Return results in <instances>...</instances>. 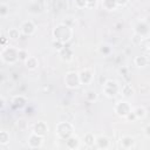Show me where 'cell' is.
<instances>
[{
	"instance_id": "1",
	"label": "cell",
	"mask_w": 150,
	"mask_h": 150,
	"mask_svg": "<svg viewBox=\"0 0 150 150\" xmlns=\"http://www.w3.org/2000/svg\"><path fill=\"white\" fill-rule=\"evenodd\" d=\"M71 35H73V28L66 23H60L53 30L54 40H57L62 43H66L67 41H69Z\"/></svg>"
},
{
	"instance_id": "2",
	"label": "cell",
	"mask_w": 150,
	"mask_h": 150,
	"mask_svg": "<svg viewBox=\"0 0 150 150\" xmlns=\"http://www.w3.org/2000/svg\"><path fill=\"white\" fill-rule=\"evenodd\" d=\"M0 57L4 63L13 64L19 60V49L12 46H5L0 53Z\"/></svg>"
},
{
	"instance_id": "3",
	"label": "cell",
	"mask_w": 150,
	"mask_h": 150,
	"mask_svg": "<svg viewBox=\"0 0 150 150\" xmlns=\"http://www.w3.org/2000/svg\"><path fill=\"white\" fill-rule=\"evenodd\" d=\"M103 93L108 96V97H114L115 95H117V93L121 90L120 87H118V83L115 81V80H107L103 84V88H102Z\"/></svg>"
},
{
	"instance_id": "4",
	"label": "cell",
	"mask_w": 150,
	"mask_h": 150,
	"mask_svg": "<svg viewBox=\"0 0 150 150\" xmlns=\"http://www.w3.org/2000/svg\"><path fill=\"white\" fill-rule=\"evenodd\" d=\"M56 132L61 138H69L73 134V125L68 122H61L56 127Z\"/></svg>"
},
{
	"instance_id": "5",
	"label": "cell",
	"mask_w": 150,
	"mask_h": 150,
	"mask_svg": "<svg viewBox=\"0 0 150 150\" xmlns=\"http://www.w3.org/2000/svg\"><path fill=\"white\" fill-rule=\"evenodd\" d=\"M64 83L70 89L77 88L81 84L80 77H79V73H76V71H68L66 74V76H64Z\"/></svg>"
},
{
	"instance_id": "6",
	"label": "cell",
	"mask_w": 150,
	"mask_h": 150,
	"mask_svg": "<svg viewBox=\"0 0 150 150\" xmlns=\"http://www.w3.org/2000/svg\"><path fill=\"white\" fill-rule=\"evenodd\" d=\"M115 112L121 117H127L129 112H131L130 104L127 101H118L115 105Z\"/></svg>"
},
{
	"instance_id": "7",
	"label": "cell",
	"mask_w": 150,
	"mask_h": 150,
	"mask_svg": "<svg viewBox=\"0 0 150 150\" xmlns=\"http://www.w3.org/2000/svg\"><path fill=\"white\" fill-rule=\"evenodd\" d=\"M35 29H36V27H35L34 22L30 21V20H26V21H23V22L21 23V27H20L21 33H22L23 35H26V36H30V35H33V34L35 33Z\"/></svg>"
},
{
	"instance_id": "8",
	"label": "cell",
	"mask_w": 150,
	"mask_h": 150,
	"mask_svg": "<svg viewBox=\"0 0 150 150\" xmlns=\"http://www.w3.org/2000/svg\"><path fill=\"white\" fill-rule=\"evenodd\" d=\"M79 77H80L81 84H89V83H91V81L94 79V74L90 69L86 68V69H82L79 73Z\"/></svg>"
},
{
	"instance_id": "9",
	"label": "cell",
	"mask_w": 150,
	"mask_h": 150,
	"mask_svg": "<svg viewBox=\"0 0 150 150\" xmlns=\"http://www.w3.org/2000/svg\"><path fill=\"white\" fill-rule=\"evenodd\" d=\"M43 136H41V135H39V134H36V132H32L30 134V136H29V138H28V145H29V148H32V149H34V148H40L41 145H42V141H43V138H42Z\"/></svg>"
},
{
	"instance_id": "10",
	"label": "cell",
	"mask_w": 150,
	"mask_h": 150,
	"mask_svg": "<svg viewBox=\"0 0 150 150\" xmlns=\"http://www.w3.org/2000/svg\"><path fill=\"white\" fill-rule=\"evenodd\" d=\"M33 131L36 132V134H39V135H41V136H45V135L48 132V125H47L45 122L40 121V122H38V123L34 124Z\"/></svg>"
},
{
	"instance_id": "11",
	"label": "cell",
	"mask_w": 150,
	"mask_h": 150,
	"mask_svg": "<svg viewBox=\"0 0 150 150\" xmlns=\"http://www.w3.org/2000/svg\"><path fill=\"white\" fill-rule=\"evenodd\" d=\"M59 55H60V59L62 61H70L73 59V50L69 47L64 46L61 50H59Z\"/></svg>"
},
{
	"instance_id": "12",
	"label": "cell",
	"mask_w": 150,
	"mask_h": 150,
	"mask_svg": "<svg viewBox=\"0 0 150 150\" xmlns=\"http://www.w3.org/2000/svg\"><path fill=\"white\" fill-rule=\"evenodd\" d=\"M148 33H149V26H148V23H145L144 21L138 22L137 26H136V34H138V35H141L143 38Z\"/></svg>"
},
{
	"instance_id": "13",
	"label": "cell",
	"mask_w": 150,
	"mask_h": 150,
	"mask_svg": "<svg viewBox=\"0 0 150 150\" xmlns=\"http://www.w3.org/2000/svg\"><path fill=\"white\" fill-rule=\"evenodd\" d=\"M25 104H26V97L22 96V95H16V96H14L13 100H12V105H13L15 109H20V108H22Z\"/></svg>"
},
{
	"instance_id": "14",
	"label": "cell",
	"mask_w": 150,
	"mask_h": 150,
	"mask_svg": "<svg viewBox=\"0 0 150 150\" xmlns=\"http://www.w3.org/2000/svg\"><path fill=\"white\" fill-rule=\"evenodd\" d=\"M25 66H26L29 70H34V69L38 68L39 61H38V59H36L35 56H28L27 60L25 61Z\"/></svg>"
},
{
	"instance_id": "15",
	"label": "cell",
	"mask_w": 150,
	"mask_h": 150,
	"mask_svg": "<svg viewBox=\"0 0 150 150\" xmlns=\"http://www.w3.org/2000/svg\"><path fill=\"white\" fill-rule=\"evenodd\" d=\"M95 143H96V145H97L98 148L107 149V148L109 146V139H108L105 136H97Z\"/></svg>"
},
{
	"instance_id": "16",
	"label": "cell",
	"mask_w": 150,
	"mask_h": 150,
	"mask_svg": "<svg viewBox=\"0 0 150 150\" xmlns=\"http://www.w3.org/2000/svg\"><path fill=\"white\" fill-rule=\"evenodd\" d=\"M134 144H135V141L130 136H123L121 138V145L123 148H131V146H134Z\"/></svg>"
},
{
	"instance_id": "17",
	"label": "cell",
	"mask_w": 150,
	"mask_h": 150,
	"mask_svg": "<svg viewBox=\"0 0 150 150\" xmlns=\"http://www.w3.org/2000/svg\"><path fill=\"white\" fill-rule=\"evenodd\" d=\"M7 34H8V39H11V40H18L20 38L21 30L18 29V28H9L7 30Z\"/></svg>"
},
{
	"instance_id": "18",
	"label": "cell",
	"mask_w": 150,
	"mask_h": 150,
	"mask_svg": "<svg viewBox=\"0 0 150 150\" xmlns=\"http://www.w3.org/2000/svg\"><path fill=\"white\" fill-rule=\"evenodd\" d=\"M120 91L122 93V95L124 97H130L134 94V88L130 84H124V86H122V88H121Z\"/></svg>"
},
{
	"instance_id": "19",
	"label": "cell",
	"mask_w": 150,
	"mask_h": 150,
	"mask_svg": "<svg viewBox=\"0 0 150 150\" xmlns=\"http://www.w3.org/2000/svg\"><path fill=\"white\" fill-rule=\"evenodd\" d=\"M102 6H103V8L107 9V11H114V9H116V7H117L115 0H103V1H102Z\"/></svg>"
},
{
	"instance_id": "20",
	"label": "cell",
	"mask_w": 150,
	"mask_h": 150,
	"mask_svg": "<svg viewBox=\"0 0 150 150\" xmlns=\"http://www.w3.org/2000/svg\"><path fill=\"white\" fill-rule=\"evenodd\" d=\"M135 64L137 67H145L148 64V59L146 56H143V55H139V56H136L135 57Z\"/></svg>"
},
{
	"instance_id": "21",
	"label": "cell",
	"mask_w": 150,
	"mask_h": 150,
	"mask_svg": "<svg viewBox=\"0 0 150 150\" xmlns=\"http://www.w3.org/2000/svg\"><path fill=\"white\" fill-rule=\"evenodd\" d=\"M134 114H135L136 118H143L146 115V110L144 107H137L134 109Z\"/></svg>"
},
{
	"instance_id": "22",
	"label": "cell",
	"mask_w": 150,
	"mask_h": 150,
	"mask_svg": "<svg viewBox=\"0 0 150 150\" xmlns=\"http://www.w3.org/2000/svg\"><path fill=\"white\" fill-rule=\"evenodd\" d=\"M8 142H9V132H7L6 130H1L0 131V144L6 145Z\"/></svg>"
},
{
	"instance_id": "23",
	"label": "cell",
	"mask_w": 150,
	"mask_h": 150,
	"mask_svg": "<svg viewBox=\"0 0 150 150\" xmlns=\"http://www.w3.org/2000/svg\"><path fill=\"white\" fill-rule=\"evenodd\" d=\"M83 141H84V143H86L88 146H91V145H94V143H95V141H96V137H95L93 134H87V135L83 137Z\"/></svg>"
},
{
	"instance_id": "24",
	"label": "cell",
	"mask_w": 150,
	"mask_h": 150,
	"mask_svg": "<svg viewBox=\"0 0 150 150\" xmlns=\"http://www.w3.org/2000/svg\"><path fill=\"white\" fill-rule=\"evenodd\" d=\"M9 13V7L6 4H1L0 5V16H7V14Z\"/></svg>"
},
{
	"instance_id": "25",
	"label": "cell",
	"mask_w": 150,
	"mask_h": 150,
	"mask_svg": "<svg viewBox=\"0 0 150 150\" xmlns=\"http://www.w3.org/2000/svg\"><path fill=\"white\" fill-rule=\"evenodd\" d=\"M86 97H87L88 101L93 102V101L97 100V94H96V91H94V90H88L87 94H86Z\"/></svg>"
},
{
	"instance_id": "26",
	"label": "cell",
	"mask_w": 150,
	"mask_h": 150,
	"mask_svg": "<svg viewBox=\"0 0 150 150\" xmlns=\"http://www.w3.org/2000/svg\"><path fill=\"white\" fill-rule=\"evenodd\" d=\"M74 4L77 8H84L88 7V0H74Z\"/></svg>"
},
{
	"instance_id": "27",
	"label": "cell",
	"mask_w": 150,
	"mask_h": 150,
	"mask_svg": "<svg viewBox=\"0 0 150 150\" xmlns=\"http://www.w3.org/2000/svg\"><path fill=\"white\" fill-rule=\"evenodd\" d=\"M28 56H29V55H28V52H27V50H25V49H19V60H21V61L25 62Z\"/></svg>"
},
{
	"instance_id": "28",
	"label": "cell",
	"mask_w": 150,
	"mask_h": 150,
	"mask_svg": "<svg viewBox=\"0 0 150 150\" xmlns=\"http://www.w3.org/2000/svg\"><path fill=\"white\" fill-rule=\"evenodd\" d=\"M100 52L103 53V54H109L110 53V47L108 45H102L100 47Z\"/></svg>"
},
{
	"instance_id": "29",
	"label": "cell",
	"mask_w": 150,
	"mask_h": 150,
	"mask_svg": "<svg viewBox=\"0 0 150 150\" xmlns=\"http://www.w3.org/2000/svg\"><path fill=\"white\" fill-rule=\"evenodd\" d=\"M115 1H116L117 7H118V6H125V5L128 4L129 0H115Z\"/></svg>"
},
{
	"instance_id": "30",
	"label": "cell",
	"mask_w": 150,
	"mask_h": 150,
	"mask_svg": "<svg viewBox=\"0 0 150 150\" xmlns=\"http://www.w3.org/2000/svg\"><path fill=\"white\" fill-rule=\"evenodd\" d=\"M144 134H145L146 137H150V124L145 127V129H144Z\"/></svg>"
},
{
	"instance_id": "31",
	"label": "cell",
	"mask_w": 150,
	"mask_h": 150,
	"mask_svg": "<svg viewBox=\"0 0 150 150\" xmlns=\"http://www.w3.org/2000/svg\"><path fill=\"white\" fill-rule=\"evenodd\" d=\"M5 43H6V38H5V36H2V39H1V45H2V47H5V46H6Z\"/></svg>"
},
{
	"instance_id": "32",
	"label": "cell",
	"mask_w": 150,
	"mask_h": 150,
	"mask_svg": "<svg viewBox=\"0 0 150 150\" xmlns=\"http://www.w3.org/2000/svg\"><path fill=\"white\" fill-rule=\"evenodd\" d=\"M149 54H150V48H149Z\"/></svg>"
},
{
	"instance_id": "33",
	"label": "cell",
	"mask_w": 150,
	"mask_h": 150,
	"mask_svg": "<svg viewBox=\"0 0 150 150\" xmlns=\"http://www.w3.org/2000/svg\"><path fill=\"white\" fill-rule=\"evenodd\" d=\"M29 1H34V0H29Z\"/></svg>"
}]
</instances>
